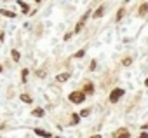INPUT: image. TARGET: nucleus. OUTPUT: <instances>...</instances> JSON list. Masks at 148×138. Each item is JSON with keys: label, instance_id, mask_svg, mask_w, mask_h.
Segmentation results:
<instances>
[{"label": "nucleus", "instance_id": "7ed1b4c3", "mask_svg": "<svg viewBox=\"0 0 148 138\" xmlns=\"http://www.w3.org/2000/svg\"><path fill=\"white\" fill-rule=\"evenodd\" d=\"M94 89H96V88H94V84H92V82H89V81H86V82L82 84V91H84L86 95H94Z\"/></svg>", "mask_w": 148, "mask_h": 138}, {"label": "nucleus", "instance_id": "1a4fd4ad", "mask_svg": "<svg viewBox=\"0 0 148 138\" xmlns=\"http://www.w3.org/2000/svg\"><path fill=\"white\" fill-rule=\"evenodd\" d=\"M18 6L21 7V12L23 14H30V6L26 2H23V0H18Z\"/></svg>", "mask_w": 148, "mask_h": 138}, {"label": "nucleus", "instance_id": "0eeeda50", "mask_svg": "<svg viewBox=\"0 0 148 138\" xmlns=\"http://www.w3.org/2000/svg\"><path fill=\"white\" fill-rule=\"evenodd\" d=\"M148 14V4L146 2H141V6H139V9H138V16H146Z\"/></svg>", "mask_w": 148, "mask_h": 138}, {"label": "nucleus", "instance_id": "f257e3e1", "mask_svg": "<svg viewBox=\"0 0 148 138\" xmlns=\"http://www.w3.org/2000/svg\"><path fill=\"white\" fill-rule=\"evenodd\" d=\"M86 93L80 89V91H71L70 95H68V100L71 101V103H75V105H80V103H84V100H86Z\"/></svg>", "mask_w": 148, "mask_h": 138}, {"label": "nucleus", "instance_id": "5701e85b", "mask_svg": "<svg viewBox=\"0 0 148 138\" xmlns=\"http://www.w3.org/2000/svg\"><path fill=\"white\" fill-rule=\"evenodd\" d=\"M71 35H73V33H70V32H68V33L64 35V40H70V39H71Z\"/></svg>", "mask_w": 148, "mask_h": 138}, {"label": "nucleus", "instance_id": "f03ea898", "mask_svg": "<svg viewBox=\"0 0 148 138\" xmlns=\"http://www.w3.org/2000/svg\"><path fill=\"white\" fill-rule=\"evenodd\" d=\"M124 95H125V91H124L122 88H115V89H112V93H110L108 100H110V103H117Z\"/></svg>", "mask_w": 148, "mask_h": 138}, {"label": "nucleus", "instance_id": "f3484780", "mask_svg": "<svg viewBox=\"0 0 148 138\" xmlns=\"http://www.w3.org/2000/svg\"><path fill=\"white\" fill-rule=\"evenodd\" d=\"M86 52H87V49L84 47V49H80V51H77L75 54H73V58H77V59H80V58H84V56H86Z\"/></svg>", "mask_w": 148, "mask_h": 138}, {"label": "nucleus", "instance_id": "412c9836", "mask_svg": "<svg viewBox=\"0 0 148 138\" xmlns=\"http://www.w3.org/2000/svg\"><path fill=\"white\" fill-rule=\"evenodd\" d=\"M94 68H96V61H91V65H89V70L92 72V70H94Z\"/></svg>", "mask_w": 148, "mask_h": 138}, {"label": "nucleus", "instance_id": "b1692460", "mask_svg": "<svg viewBox=\"0 0 148 138\" xmlns=\"http://www.w3.org/2000/svg\"><path fill=\"white\" fill-rule=\"evenodd\" d=\"M89 138H101V135H94V136H89Z\"/></svg>", "mask_w": 148, "mask_h": 138}, {"label": "nucleus", "instance_id": "dca6fc26", "mask_svg": "<svg viewBox=\"0 0 148 138\" xmlns=\"http://www.w3.org/2000/svg\"><path fill=\"white\" fill-rule=\"evenodd\" d=\"M19 100H21L23 103H32V101H33V100H32V96H30V95H26V93H21Z\"/></svg>", "mask_w": 148, "mask_h": 138}, {"label": "nucleus", "instance_id": "4468645a", "mask_svg": "<svg viewBox=\"0 0 148 138\" xmlns=\"http://www.w3.org/2000/svg\"><path fill=\"white\" fill-rule=\"evenodd\" d=\"M124 14H125V9L124 7H120L119 11H117V16H115V21L119 23V21H122V18H124Z\"/></svg>", "mask_w": 148, "mask_h": 138}, {"label": "nucleus", "instance_id": "4be33fe9", "mask_svg": "<svg viewBox=\"0 0 148 138\" xmlns=\"http://www.w3.org/2000/svg\"><path fill=\"white\" fill-rule=\"evenodd\" d=\"M139 138H148V131H143V133L139 135Z\"/></svg>", "mask_w": 148, "mask_h": 138}, {"label": "nucleus", "instance_id": "a878e982", "mask_svg": "<svg viewBox=\"0 0 148 138\" xmlns=\"http://www.w3.org/2000/svg\"><path fill=\"white\" fill-rule=\"evenodd\" d=\"M129 2H131V0H124V4H129Z\"/></svg>", "mask_w": 148, "mask_h": 138}, {"label": "nucleus", "instance_id": "2eb2a0df", "mask_svg": "<svg viewBox=\"0 0 148 138\" xmlns=\"http://www.w3.org/2000/svg\"><path fill=\"white\" fill-rule=\"evenodd\" d=\"M11 58H12V59L18 63V61L21 59V54H19V51H18V49H12V51H11Z\"/></svg>", "mask_w": 148, "mask_h": 138}, {"label": "nucleus", "instance_id": "39448f33", "mask_svg": "<svg viewBox=\"0 0 148 138\" xmlns=\"http://www.w3.org/2000/svg\"><path fill=\"white\" fill-rule=\"evenodd\" d=\"M115 138H131V133H129L125 128H120V129L115 133Z\"/></svg>", "mask_w": 148, "mask_h": 138}, {"label": "nucleus", "instance_id": "c85d7f7f", "mask_svg": "<svg viewBox=\"0 0 148 138\" xmlns=\"http://www.w3.org/2000/svg\"><path fill=\"white\" fill-rule=\"evenodd\" d=\"M141 2H146V0H141Z\"/></svg>", "mask_w": 148, "mask_h": 138}, {"label": "nucleus", "instance_id": "bb28decb", "mask_svg": "<svg viewBox=\"0 0 148 138\" xmlns=\"http://www.w3.org/2000/svg\"><path fill=\"white\" fill-rule=\"evenodd\" d=\"M40 2H42V0H35V4H40Z\"/></svg>", "mask_w": 148, "mask_h": 138}, {"label": "nucleus", "instance_id": "f8f14e48", "mask_svg": "<svg viewBox=\"0 0 148 138\" xmlns=\"http://www.w3.org/2000/svg\"><path fill=\"white\" fill-rule=\"evenodd\" d=\"M28 74H30L28 68H23V70H21V81H23V84L28 82Z\"/></svg>", "mask_w": 148, "mask_h": 138}, {"label": "nucleus", "instance_id": "9b49d317", "mask_svg": "<svg viewBox=\"0 0 148 138\" xmlns=\"http://www.w3.org/2000/svg\"><path fill=\"white\" fill-rule=\"evenodd\" d=\"M33 131H35V135H38V136H44V138H51V133H47V131H44V129L33 128Z\"/></svg>", "mask_w": 148, "mask_h": 138}, {"label": "nucleus", "instance_id": "a211bd4d", "mask_svg": "<svg viewBox=\"0 0 148 138\" xmlns=\"http://www.w3.org/2000/svg\"><path fill=\"white\" fill-rule=\"evenodd\" d=\"M71 122H73V124H79V122H80V114H73V115H71Z\"/></svg>", "mask_w": 148, "mask_h": 138}, {"label": "nucleus", "instance_id": "393cba45", "mask_svg": "<svg viewBox=\"0 0 148 138\" xmlns=\"http://www.w3.org/2000/svg\"><path fill=\"white\" fill-rule=\"evenodd\" d=\"M145 86H146V88H148V77H146V79H145Z\"/></svg>", "mask_w": 148, "mask_h": 138}, {"label": "nucleus", "instance_id": "6ab92c4d", "mask_svg": "<svg viewBox=\"0 0 148 138\" xmlns=\"http://www.w3.org/2000/svg\"><path fill=\"white\" fill-rule=\"evenodd\" d=\"M122 65H124V66H131V65H132V58H129V56L124 58V59H122Z\"/></svg>", "mask_w": 148, "mask_h": 138}, {"label": "nucleus", "instance_id": "423d86ee", "mask_svg": "<svg viewBox=\"0 0 148 138\" xmlns=\"http://www.w3.org/2000/svg\"><path fill=\"white\" fill-rule=\"evenodd\" d=\"M0 14H2V16H5V18H9V19H14V18L18 16L16 12L9 11V9H5V7H2V9H0Z\"/></svg>", "mask_w": 148, "mask_h": 138}, {"label": "nucleus", "instance_id": "cd10ccee", "mask_svg": "<svg viewBox=\"0 0 148 138\" xmlns=\"http://www.w3.org/2000/svg\"><path fill=\"white\" fill-rule=\"evenodd\" d=\"M2 70H4V68H2V65H0V74H2Z\"/></svg>", "mask_w": 148, "mask_h": 138}, {"label": "nucleus", "instance_id": "6e6552de", "mask_svg": "<svg viewBox=\"0 0 148 138\" xmlns=\"http://www.w3.org/2000/svg\"><path fill=\"white\" fill-rule=\"evenodd\" d=\"M70 75H71L70 72H63V74H58V75H56V81H58V82H66V81L70 79Z\"/></svg>", "mask_w": 148, "mask_h": 138}, {"label": "nucleus", "instance_id": "aec40b11", "mask_svg": "<svg viewBox=\"0 0 148 138\" xmlns=\"http://www.w3.org/2000/svg\"><path fill=\"white\" fill-rule=\"evenodd\" d=\"M80 114V117H89L91 115V108H84L82 112H79Z\"/></svg>", "mask_w": 148, "mask_h": 138}, {"label": "nucleus", "instance_id": "9d476101", "mask_svg": "<svg viewBox=\"0 0 148 138\" xmlns=\"http://www.w3.org/2000/svg\"><path fill=\"white\" fill-rule=\"evenodd\" d=\"M44 114H45V112H44V108H40V107H37V108L32 110V115H33V117H44Z\"/></svg>", "mask_w": 148, "mask_h": 138}, {"label": "nucleus", "instance_id": "ddd939ff", "mask_svg": "<svg viewBox=\"0 0 148 138\" xmlns=\"http://www.w3.org/2000/svg\"><path fill=\"white\" fill-rule=\"evenodd\" d=\"M84 26H86V21H82V19H80V21H79V23L75 25V30H73V33H80Z\"/></svg>", "mask_w": 148, "mask_h": 138}, {"label": "nucleus", "instance_id": "20e7f679", "mask_svg": "<svg viewBox=\"0 0 148 138\" xmlns=\"http://www.w3.org/2000/svg\"><path fill=\"white\" fill-rule=\"evenodd\" d=\"M105 12H106V7L101 4V6H99V7L92 12V18H94V19H99V18H103V14H105Z\"/></svg>", "mask_w": 148, "mask_h": 138}]
</instances>
